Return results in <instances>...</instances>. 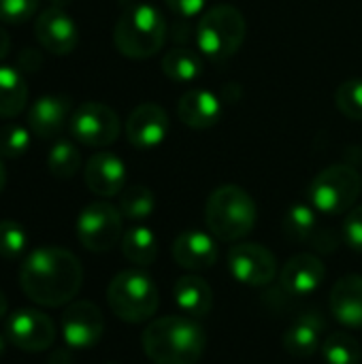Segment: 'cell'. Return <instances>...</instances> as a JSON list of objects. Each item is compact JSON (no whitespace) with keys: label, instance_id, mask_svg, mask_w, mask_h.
<instances>
[{"label":"cell","instance_id":"39","mask_svg":"<svg viewBox=\"0 0 362 364\" xmlns=\"http://www.w3.org/2000/svg\"><path fill=\"white\" fill-rule=\"evenodd\" d=\"M9 49H11V38H9L6 30L0 26V60H4V58H6Z\"/></svg>","mask_w":362,"mask_h":364},{"label":"cell","instance_id":"10","mask_svg":"<svg viewBox=\"0 0 362 364\" xmlns=\"http://www.w3.org/2000/svg\"><path fill=\"white\" fill-rule=\"evenodd\" d=\"M6 341L21 352H45L55 341V326L49 316L36 309H17L4 324Z\"/></svg>","mask_w":362,"mask_h":364},{"label":"cell","instance_id":"28","mask_svg":"<svg viewBox=\"0 0 362 364\" xmlns=\"http://www.w3.org/2000/svg\"><path fill=\"white\" fill-rule=\"evenodd\" d=\"M322 356L326 364H361L358 341L348 333H331L322 343Z\"/></svg>","mask_w":362,"mask_h":364},{"label":"cell","instance_id":"29","mask_svg":"<svg viewBox=\"0 0 362 364\" xmlns=\"http://www.w3.org/2000/svg\"><path fill=\"white\" fill-rule=\"evenodd\" d=\"M47 168L58 179H70L81 168V154L70 141H58L47 156Z\"/></svg>","mask_w":362,"mask_h":364},{"label":"cell","instance_id":"17","mask_svg":"<svg viewBox=\"0 0 362 364\" xmlns=\"http://www.w3.org/2000/svg\"><path fill=\"white\" fill-rule=\"evenodd\" d=\"M70 122V98L49 94L34 100L28 109V128L38 139H53Z\"/></svg>","mask_w":362,"mask_h":364},{"label":"cell","instance_id":"12","mask_svg":"<svg viewBox=\"0 0 362 364\" xmlns=\"http://www.w3.org/2000/svg\"><path fill=\"white\" fill-rule=\"evenodd\" d=\"M60 324L64 343L70 350H90L100 341L105 333L102 311L90 301L70 303L64 309Z\"/></svg>","mask_w":362,"mask_h":364},{"label":"cell","instance_id":"31","mask_svg":"<svg viewBox=\"0 0 362 364\" xmlns=\"http://www.w3.org/2000/svg\"><path fill=\"white\" fill-rule=\"evenodd\" d=\"M30 149V128L21 124H6L0 128V156L21 158Z\"/></svg>","mask_w":362,"mask_h":364},{"label":"cell","instance_id":"38","mask_svg":"<svg viewBox=\"0 0 362 364\" xmlns=\"http://www.w3.org/2000/svg\"><path fill=\"white\" fill-rule=\"evenodd\" d=\"M49 364H73L70 348H66V350H55V352L49 356Z\"/></svg>","mask_w":362,"mask_h":364},{"label":"cell","instance_id":"16","mask_svg":"<svg viewBox=\"0 0 362 364\" xmlns=\"http://www.w3.org/2000/svg\"><path fill=\"white\" fill-rule=\"evenodd\" d=\"M83 177L96 196H117L126 186V164L111 151H98L87 160Z\"/></svg>","mask_w":362,"mask_h":364},{"label":"cell","instance_id":"34","mask_svg":"<svg viewBox=\"0 0 362 364\" xmlns=\"http://www.w3.org/2000/svg\"><path fill=\"white\" fill-rule=\"evenodd\" d=\"M341 237H344L346 245H348L352 252L362 254V205L348 211V215H346V220H344Z\"/></svg>","mask_w":362,"mask_h":364},{"label":"cell","instance_id":"6","mask_svg":"<svg viewBox=\"0 0 362 364\" xmlns=\"http://www.w3.org/2000/svg\"><path fill=\"white\" fill-rule=\"evenodd\" d=\"M107 303L122 322L141 324L151 320L158 309V288L143 271H122L107 288Z\"/></svg>","mask_w":362,"mask_h":364},{"label":"cell","instance_id":"22","mask_svg":"<svg viewBox=\"0 0 362 364\" xmlns=\"http://www.w3.org/2000/svg\"><path fill=\"white\" fill-rule=\"evenodd\" d=\"M173 294L181 316H188L192 320H201L209 316L213 305V290L203 277L198 275L179 277L173 288Z\"/></svg>","mask_w":362,"mask_h":364},{"label":"cell","instance_id":"23","mask_svg":"<svg viewBox=\"0 0 362 364\" xmlns=\"http://www.w3.org/2000/svg\"><path fill=\"white\" fill-rule=\"evenodd\" d=\"M28 85L19 68L0 66V117H15L26 109Z\"/></svg>","mask_w":362,"mask_h":364},{"label":"cell","instance_id":"18","mask_svg":"<svg viewBox=\"0 0 362 364\" xmlns=\"http://www.w3.org/2000/svg\"><path fill=\"white\" fill-rule=\"evenodd\" d=\"M173 258L175 262L192 273L207 271L218 262V243L213 235L203 230H186L173 243Z\"/></svg>","mask_w":362,"mask_h":364},{"label":"cell","instance_id":"7","mask_svg":"<svg viewBox=\"0 0 362 364\" xmlns=\"http://www.w3.org/2000/svg\"><path fill=\"white\" fill-rule=\"evenodd\" d=\"M362 192L361 173L350 164H331L309 183V205L326 215H339L354 209Z\"/></svg>","mask_w":362,"mask_h":364},{"label":"cell","instance_id":"36","mask_svg":"<svg viewBox=\"0 0 362 364\" xmlns=\"http://www.w3.org/2000/svg\"><path fill=\"white\" fill-rule=\"evenodd\" d=\"M312 243H314V247L318 250V252H335V247H337V243H339V239H337V235L331 230V228H318V232H316V237L312 239Z\"/></svg>","mask_w":362,"mask_h":364},{"label":"cell","instance_id":"9","mask_svg":"<svg viewBox=\"0 0 362 364\" xmlns=\"http://www.w3.org/2000/svg\"><path fill=\"white\" fill-rule=\"evenodd\" d=\"M73 136L87 147H107L119 136V117L117 113L102 102H83L70 115Z\"/></svg>","mask_w":362,"mask_h":364},{"label":"cell","instance_id":"21","mask_svg":"<svg viewBox=\"0 0 362 364\" xmlns=\"http://www.w3.org/2000/svg\"><path fill=\"white\" fill-rule=\"evenodd\" d=\"M331 314L348 328H362V275H346L333 286Z\"/></svg>","mask_w":362,"mask_h":364},{"label":"cell","instance_id":"3","mask_svg":"<svg viewBox=\"0 0 362 364\" xmlns=\"http://www.w3.org/2000/svg\"><path fill=\"white\" fill-rule=\"evenodd\" d=\"M113 43L122 55L130 60H147L166 43V19L154 4H130L115 23Z\"/></svg>","mask_w":362,"mask_h":364},{"label":"cell","instance_id":"4","mask_svg":"<svg viewBox=\"0 0 362 364\" xmlns=\"http://www.w3.org/2000/svg\"><path fill=\"white\" fill-rule=\"evenodd\" d=\"M258 209L254 198L239 186L215 188L205 205V222L218 241L235 243L245 239L256 226Z\"/></svg>","mask_w":362,"mask_h":364},{"label":"cell","instance_id":"40","mask_svg":"<svg viewBox=\"0 0 362 364\" xmlns=\"http://www.w3.org/2000/svg\"><path fill=\"white\" fill-rule=\"evenodd\" d=\"M6 309H9V303H6V296H4V292L0 290V320L6 316Z\"/></svg>","mask_w":362,"mask_h":364},{"label":"cell","instance_id":"26","mask_svg":"<svg viewBox=\"0 0 362 364\" xmlns=\"http://www.w3.org/2000/svg\"><path fill=\"white\" fill-rule=\"evenodd\" d=\"M284 235L294 241V243H307L316 237L318 232V218H316V209L312 205L305 203H297L292 205L286 215H284Z\"/></svg>","mask_w":362,"mask_h":364},{"label":"cell","instance_id":"43","mask_svg":"<svg viewBox=\"0 0 362 364\" xmlns=\"http://www.w3.org/2000/svg\"><path fill=\"white\" fill-rule=\"evenodd\" d=\"M4 350H6V337L0 335V356L4 354Z\"/></svg>","mask_w":362,"mask_h":364},{"label":"cell","instance_id":"20","mask_svg":"<svg viewBox=\"0 0 362 364\" xmlns=\"http://www.w3.org/2000/svg\"><path fill=\"white\" fill-rule=\"evenodd\" d=\"M324 339V320L318 311L301 314L284 335V348L294 358H309L314 356Z\"/></svg>","mask_w":362,"mask_h":364},{"label":"cell","instance_id":"32","mask_svg":"<svg viewBox=\"0 0 362 364\" xmlns=\"http://www.w3.org/2000/svg\"><path fill=\"white\" fill-rule=\"evenodd\" d=\"M335 102L346 117L362 122V79L344 81L335 92Z\"/></svg>","mask_w":362,"mask_h":364},{"label":"cell","instance_id":"45","mask_svg":"<svg viewBox=\"0 0 362 364\" xmlns=\"http://www.w3.org/2000/svg\"><path fill=\"white\" fill-rule=\"evenodd\" d=\"M109 364H115V363H109Z\"/></svg>","mask_w":362,"mask_h":364},{"label":"cell","instance_id":"27","mask_svg":"<svg viewBox=\"0 0 362 364\" xmlns=\"http://www.w3.org/2000/svg\"><path fill=\"white\" fill-rule=\"evenodd\" d=\"M122 215L126 220H132V222H141V220H147L154 209H156V196L149 188L145 186H130V188H124L122 194H119V207Z\"/></svg>","mask_w":362,"mask_h":364},{"label":"cell","instance_id":"37","mask_svg":"<svg viewBox=\"0 0 362 364\" xmlns=\"http://www.w3.org/2000/svg\"><path fill=\"white\" fill-rule=\"evenodd\" d=\"M41 62H43L41 51H38V49L28 47V49H23V51L19 53L17 66H19L21 70H38V68H41Z\"/></svg>","mask_w":362,"mask_h":364},{"label":"cell","instance_id":"35","mask_svg":"<svg viewBox=\"0 0 362 364\" xmlns=\"http://www.w3.org/2000/svg\"><path fill=\"white\" fill-rule=\"evenodd\" d=\"M171 13H175L179 19H192L205 13L207 0H164Z\"/></svg>","mask_w":362,"mask_h":364},{"label":"cell","instance_id":"44","mask_svg":"<svg viewBox=\"0 0 362 364\" xmlns=\"http://www.w3.org/2000/svg\"><path fill=\"white\" fill-rule=\"evenodd\" d=\"M122 2H124V4H126V6H130V4H137V2H139V0H122Z\"/></svg>","mask_w":362,"mask_h":364},{"label":"cell","instance_id":"8","mask_svg":"<svg viewBox=\"0 0 362 364\" xmlns=\"http://www.w3.org/2000/svg\"><path fill=\"white\" fill-rule=\"evenodd\" d=\"M122 218V211L105 200L90 203L77 218L79 243L94 254H105L113 250L124 237Z\"/></svg>","mask_w":362,"mask_h":364},{"label":"cell","instance_id":"19","mask_svg":"<svg viewBox=\"0 0 362 364\" xmlns=\"http://www.w3.org/2000/svg\"><path fill=\"white\" fill-rule=\"evenodd\" d=\"M177 117L192 130L213 128L222 117V100L213 92L194 87L179 98Z\"/></svg>","mask_w":362,"mask_h":364},{"label":"cell","instance_id":"24","mask_svg":"<svg viewBox=\"0 0 362 364\" xmlns=\"http://www.w3.org/2000/svg\"><path fill=\"white\" fill-rule=\"evenodd\" d=\"M122 254L134 267H149L158 258V239L147 226H132L122 237Z\"/></svg>","mask_w":362,"mask_h":364},{"label":"cell","instance_id":"2","mask_svg":"<svg viewBox=\"0 0 362 364\" xmlns=\"http://www.w3.org/2000/svg\"><path fill=\"white\" fill-rule=\"evenodd\" d=\"M143 352L154 364H198L205 354L207 335L188 316H164L143 333Z\"/></svg>","mask_w":362,"mask_h":364},{"label":"cell","instance_id":"1","mask_svg":"<svg viewBox=\"0 0 362 364\" xmlns=\"http://www.w3.org/2000/svg\"><path fill=\"white\" fill-rule=\"evenodd\" d=\"M83 284V269L79 258L55 245L32 250L19 269L21 292L41 307L70 305Z\"/></svg>","mask_w":362,"mask_h":364},{"label":"cell","instance_id":"30","mask_svg":"<svg viewBox=\"0 0 362 364\" xmlns=\"http://www.w3.org/2000/svg\"><path fill=\"white\" fill-rule=\"evenodd\" d=\"M26 245H28L26 228L15 220H2L0 222V258L13 260L26 252Z\"/></svg>","mask_w":362,"mask_h":364},{"label":"cell","instance_id":"33","mask_svg":"<svg viewBox=\"0 0 362 364\" xmlns=\"http://www.w3.org/2000/svg\"><path fill=\"white\" fill-rule=\"evenodd\" d=\"M38 9V0H0V21L23 23Z\"/></svg>","mask_w":362,"mask_h":364},{"label":"cell","instance_id":"25","mask_svg":"<svg viewBox=\"0 0 362 364\" xmlns=\"http://www.w3.org/2000/svg\"><path fill=\"white\" fill-rule=\"evenodd\" d=\"M162 70L175 83H194L203 75L205 64L196 51L177 47L166 51V55L162 58Z\"/></svg>","mask_w":362,"mask_h":364},{"label":"cell","instance_id":"42","mask_svg":"<svg viewBox=\"0 0 362 364\" xmlns=\"http://www.w3.org/2000/svg\"><path fill=\"white\" fill-rule=\"evenodd\" d=\"M70 0H51V6H58V9H64Z\"/></svg>","mask_w":362,"mask_h":364},{"label":"cell","instance_id":"5","mask_svg":"<svg viewBox=\"0 0 362 364\" xmlns=\"http://www.w3.org/2000/svg\"><path fill=\"white\" fill-rule=\"evenodd\" d=\"M245 17L230 4H215L207 9L196 23V45L213 62L233 58L245 41Z\"/></svg>","mask_w":362,"mask_h":364},{"label":"cell","instance_id":"13","mask_svg":"<svg viewBox=\"0 0 362 364\" xmlns=\"http://www.w3.org/2000/svg\"><path fill=\"white\" fill-rule=\"evenodd\" d=\"M34 34L41 47L53 55H66L79 43L77 23L64 9H58V6H49L36 17Z\"/></svg>","mask_w":362,"mask_h":364},{"label":"cell","instance_id":"14","mask_svg":"<svg viewBox=\"0 0 362 364\" xmlns=\"http://www.w3.org/2000/svg\"><path fill=\"white\" fill-rule=\"evenodd\" d=\"M171 130L169 113L156 102L139 105L126 119V136L137 149L158 147Z\"/></svg>","mask_w":362,"mask_h":364},{"label":"cell","instance_id":"11","mask_svg":"<svg viewBox=\"0 0 362 364\" xmlns=\"http://www.w3.org/2000/svg\"><path fill=\"white\" fill-rule=\"evenodd\" d=\"M228 269L239 284L265 288L277 275V260L265 245L239 243L228 252Z\"/></svg>","mask_w":362,"mask_h":364},{"label":"cell","instance_id":"15","mask_svg":"<svg viewBox=\"0 0 362 364\" xmlns=\"http://www.w3.org/2000/svg\"><path fill=\"white\" fill-rule=\"evenodd\" d=\"M324 277H326V267L318 256L299 254L284 264L280 273V284L288 296L305 299L322 286Z\"/></svg>","mask_w":362,"mask_h":364},{"label":"cell","instance_id":"41","mask_svg":"<svg viewBox=\"0 0 362 364\" xmlns=\"http://www.w3.org/2000/svg\"><path fill=\"white\" fill-rule=\"evenodd\" d=\"M6 183V168H4V162H2V156H0V192Z\"/></svg>","mask_w":362,"mask_h":364}]
</instances>
